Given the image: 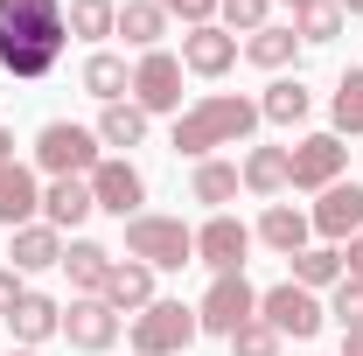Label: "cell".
<instances>
[{
  "label": "cell",
  "instance_id": "1",
  "mask_svg": "<svg viewBox=\"0 0 363 356\" xmlns=\"http://www.w3.org/2000/svg\"><path fill=\"white\" fill-rule=\"evenodd\" d=\"M63 43H70L63 0H0V70L7 77L43 84L63 63Z\"/></svg>",
  "mask_w": 363,
  "mask_h": 356
},
{
  "label": "cell",
  "instance_id": "2",
  "mask_svg": "<svg viewBox=\"0 0 363 356\" xmlns=\"http://www.w3.org/2000/svg\"><path fill=\"white\" fill-rule=\"evenodd\" d=\"M252 126H259V98L210 91V98H196V105L175 119V154H189V161H210L217 147H238V140H252Z\"/></svg>",
  "mask_w": 363,
  "mask_h": 356
},
{
  "label": "cell",
  "instance_id": "3",
  "mask_svg": "<svg viewBox=\"0 0 363 356\" xmlns=\"http://www.w3.org/2000/svg\"><path fill=\"white\" fill-rule=\"evenodd\" d=\"M126 259H140V266H154V272H182V266H196V230L182 217H126Z\"/></svg>",
  "mask_w": 363,
  "mask_h": 356
},
{
  "label": "cell",
  "instance_id": "4",
  "mask_svg": "<svg viewBox=\"0 0 363 356\" xmlns=\"http://www.w3.org/2000/svg\"><path fill=\"white\" fill-rule=\"evenodd\" d=\"M203 328H196V308H182V301H154V308L133 314V328H126V343L133 356H189Z\"/></svg>",
  "mask_w": 363,
  "mask_h": 356
},
{
  "label": "cell",
  "instance_id": "5",
  "mask_svg": "<svg viewBox=\"0 0 363 356\" xmlns=\"http://www.w3.org/2000/svg\"><path fill=\"white\" fill-rule=\"evenodd\" d=\"M245 321H259V287H252L245 272H217V279H210V294L196 301V328L230 343Z\"/></svg>",
  "mask_w": 363,
  "mask_h": 356
},
{
  "label": "cell",
  "instance_id": "6",
  "mask_svg": "<svg viewBox=\"0 0 363 356\" xmlns=\"http://www.w3.org/2000/svg\"><path fill=\"white\" fill-rule=\"evenodd\" d=\"M259 321H266V328H279V343H286V335H294V343H315L321 321H328V308H321V294L294 287V279H279V287H266V294H259Z\"/></svg>",
  "mask_w": 363,
  "mask_h": 356
},
{
  "label": "cell",
  "instance_id": "7",
  "mask_svg": "<svg viewBox=\"0 0 363 356\" xmlns=\"http://www.w3.org/2000/svg\"><path fill=\"white\" fill-rule=\"evenodd\" d=\"M105 154H98V133L91 126H70V119H49L35 133V168L43 175H91Z\"/></svg>",
  "mask_w": 363,
  "mask_h": 356
},
{
  "label": "cell",
  "instance_id": "8",
  "mask_svg": "<svg viewBox=\"0 0 363 356\" xmlns=\"http://www.w3.org/2000/svg\"><path fill=\"white\" fill-rule=\"evenodd\" d=\"M84 182H91V203H98V210H112L119 223H126V217H140V203H147V175H140L126 154L98 161V168H91Z\"/></svg>",
  "mask_w": 363,
  "mask_h": 356
},
{
  "label": "cell",
  "instance_id": "9",
  "mask_svg": "<svg viewBox=\"0 0 363 356\" xmlns=\"http://www.w3.org/2000/svg\"><path fill=\"white\" fill-rule=\"evenodd\" d=\"M286 168H294V182L286 189H328V182H342V168H350V147L335 133H308L301 147H286Z\"/></svg>",
  "mask_w": 363,
  "mask_h": 356
},
{
  "label": "cell",
  "instance_id": "10",
  "mask_svg": "<svg viewBox=\"0 0 363 356\" xmlns=\"http://www.w3.org/2000/svg\"><path fill=\"white\" fill-rule=\"evenodd\" d=\"M133 105L154 119V112H182V56L168 49H147L133 63Z\"/></svg>",
  "mask_w": 363,
  "mask_h": 356
},
{
  "label": "cell",
  "instance_id": "11",
  "mask_svg": "<svg viewBox=\"0 0 363 356\" xmlns=\"http://www.w3.org/2000/svg\"><path fill=\"white\" fill-rule=\"evenodd\" d=\"M308 223H315V238H328V245H350V238L363 230V189H357L350 175L328 182V189H321V203L308 210Z\"/></svg>",
  "mask_w": 363,
  "mask_h": 356
},
{
  "label": "cell",
  "instance_id": "12",
  "mask_svg": "<svg viewBox=\"0 0 363 356\" xmlns=\"http://www.w3.org/2000/svg\"><path fill=\"white\" fill-rule=\"evenodd\" d=\"M245 252H252V230L230 217V210H217V217L196 230V266H210V272H245Z\"/></svg>",
  "mask_w": 363,
  "mask_h": 356
},
{
  "label": "cell",
  "instance_id": "13",
  "mask_svg": "<svg viewBox=\"0 0 363 356\" xmlns=\"http://www.w3.org/2000/svg\"><path fill=\"white\" fill-rule=\"evenodd\" d=\"M63 335H70V350H84V356H105L112 343H119V314L105 308L98 294H77V301L63 308Z\"/></svg>",
  "mask_w": 363,
  "mask_h": 356
},
{
  "label": "cell",
  "instance_id": "14",
  "mask_svg": "<svg viewBox=\"0 0 363 356\" xmlns=\"http://www.w3.org/2000/svg\"><path fill=\"white\" fill-rule=\"evenodd\" d=\"M230 63H238V35L224 21H203V28L182 35V70L189 77H230Z\"/></svg>",
  "mask_w": 363,
  "mask_h": 356
},
{
  "label": "cell",
  "instance_id": "15",
  "mask_svg": "<svg viewBox=\"0 0 363 356\" xmlns=\"http://www.w3.org/2000/svg\"><path fill=\"white\" fill-rule=\"evenodd\" d=\"M7 259H14V272L63 266V230H56V223H21V230H7Z\"/></svg>",
  "mask_w": 363,
  "mask_h": 356
},
{
  "label": "cell",
  "instance_id": "16",
  "mask_svg": "<svg viewBox=\"0 0 363 356\" xmlns=\"http://www.w3.org/2000/svg\"><path fill=\"white\" fill-rule=\"evenodd\" d=\"M35 210H43L35 168H21V161H0V223H7V230H21V223H35Z\"/></svg>",
  "mask_w": 363,
  "mask_h": 356
},
{
  "label": "cell",
  "instance_id": "17",
  "mask_svg": "<svg viewBox=\"0 0 363 356\" xmlns=\"http://www.w3.org/2000/svg\"><path fill=\"white\" fill-rule=\"evenodd\" d=\"M259 245H272L279 259H294V252H308V238H315V223H308V210H294V203H266V217H259V230H252Z\"/></svg>",
  "mask_w": 363,
  "mask_h": 356
},
{
  "label": "cell",
  "instance_id": "18",
  "mask_svg": "<svg viewBox=\"0 0 363 356\" xmlns=\"http://www.w3.org/2000/svg\"><path fill=\"white\" fill-rule=\"evenodd\" d=\"M98 301H105L112 314H140V308H154V266H140V259H119Z\"/></svg>",
  "mask_w": 363,
  "mask_h": 356
},
{
  "label": "cell",
  "instance_id": "19",
  "mask_svg": "<svg viewBox=\"0 0 363 356\" xmlns=\"http://www.w3.org/2000/svg\"><path fill=\"white\" fill-rule=\"evenodd\" d=\"M91 210H98V203H91V182L84 175H56L43 189V223H56V230H77Z\"/></svg>",
  "mask_w": 363,
  "mask_h": 356
},
{
  "label": "cell",
  "instance_id": "20",
  "mask_svg": "<svg viewBox=\"0 0 363 356\" xmlns=\"http://www.w3.org/2000/svg\"><path fill=\"white\" fill-rule=\"evenodd\" d=\"M7 328H14L21 350H43L49 335H63V308H56L49 294H21V308L7 314Z\"/></svg>",
  "mask_w": 363,
  "mask_h": 356
},
{
  "label": "cell",
  "instance_id": "21",
  "mask_svg": "<svg viewBox=\"0 0 363 356\" xmlns=\"http://www.w3.org/2000/svg\"><path fill=\"white\" fill-rule=\"evenodd\" d=\"M112 266H119V259H112L105 245H91V238H70V245H63V272H70L77 294H105Z\"/></svg>",
  "mask_w": 363,
  "mask_h": 356
},
{
  "label": "cell",
  "instance_id": "22",
  "mask_svg": "<svg viewBox=\"0 0 363 356\" xmlns=\"http://www.w3.org/2000/svg\"><path fill=\"white\" fill-rule=\"evenodd\" d=\"M308 112H315V91L301 77H272L266 98H259V119H272V126H301Z\"/></svg>",
  "mask_w": 363,
  "mask_h": 356
},
{
  "label": "cell",
  "instance_id": "23",
  "mask_svg": "<svg viewBox=\"0 0 363 356\" xmlns=\"http://www.w3.org/2000/svg\"><path fill=\"white\" fill-rule=\"evenodd\" d=\"M84 91L98 105H119L126 91H133V70H126V56H112V49H91L84 56Z\"/></svg>",
  "mask_w": 363,
  "mask_h": 356
},
{
  "label": "cell",
  "instance_id": "24",
  "mask_svg": "<svg viewBox=\"0 0 363 356\" xmlns=\"http://www.w3.org/2000/svg\"><path fill=\"white\" fill-rule=\"evenodd\" d=\"M112 35H126V43L147 56V49H161V35H168V14H161L154 0H126V7H119V28H112Z\"/></svg>",
  "mask_w": 363,
  "mask_h": 356
},
{
  "label": "cell",
  "instance_id": "25",
  "mask_svg": "<svg viewBox=\"0 0 363 356\" xmlns=\"http://www.w3.org/2000/svg\"><path fill=\"white\" fill-rule=\"evenodd\" d=\"M238 175H245V189H252V196H279V189L294 182V168H286V147H252Z\"/></svg>",
  "mask_w": 363,
  "mask_h": 356
},
{
  "label": "cell",
  "instance_id": "26",
  "mask_svg": "<svg viewBox=\"0 0 363 356\" xmlns=\"http://www.w3.org/2000/svg\"><path fill=\"white\" fill-rule=\"evenodd\" d=\"M91 133H98V147H140V140H147V112L119 98V105H105V112H98V126H91Z\"/></svg>",
  "mask_w": 363,
  "mask_h": 356
},
{
  "label": "cell",
  "instance_id": "27",
  "mask_svg": "<svg viewBox=\"0 0 363 356\" xmlns=\"http://www.w3.org/2000/svg\"><path fill=\"white\" fill-rule=\"evenodd\" d=\"M238 189H245V175H238L230 161H196V182H189V196H196V203H210V217L224 210Z\"/></svg>",
  "mask_w": 363,
  "mask_h": 356
},
{
  "label": "cell",
  "instance_id": "28",
  "mask_svg": "<svg viewBox=\"0 0 363 356\" xmlns=\"http://www.w3.org/2000/svg\"><path fill=\"white\" fill-rule=\"evenodd\" d=\"M335 279H342V252H335V245H308V252H294V287L321 294V287H335Z\"/></svg>",
  "mask_w": 363,
  "mask_h": 356
},
{
  "label": "cell",
  "instance_id": "29",
  "mask_svg": "<svg viewBox=\"0 0 363 356\" xmlns=\"http://www.w3.org/2000/svg\"><path fill=\"white\" fill-rule=\"evenodd\" d=\"M294 49H301V35H294V28H279V21H266L259 35H245V56H252L259 70H286V63H294Z\"/></svg>",
  "mask_w": 363,
  "mask_h": 356
},
{
  "label": "cell",
  "instance_id": "30",
  "mask_svg": "<svg viewBox=\"0 0 363 356\" xmlns=\"http://www.w3.org/2000/svg\"><path fill=\"white\" fill-rule=\"evenodd\" d=\"M63 21H70V35L105 43V35L119 28V0H70V7H63Z\"/></svg>",
  "mask_w": 363,
  "mask_h": 356
},
{
  "label": "cell",
  "instance_id": "31",
  "mask_svg": "<svg viewBox=\"0 0 363 356\" xmlns=\"http://www.w3.org/2000/svg\"><path fill=\"white\" fill-rule=\"evenodd\" d=\"M328 133H363V70H342V84H335V98H328Z\"/></svg>",
  "mask_w": 363,
  "mask_h": 356
},
{
  "label": "cell",
  "instance_id": "32",
  "mask_svg": "<svg viewBox=\"0 0 363 356\" xmlns=\"http://www.w3.org/2000/svg\"><path fill=\"white\" fill-rule=\"evenodd\" d=\"M294 35H301V43H335V35H342V7H335V0H301V7H294Z\"/></svg>",
  "mask_w": 363,
  "mask_h": 356
},
{
  "label": "cell",
  "instance_id": "33",
  "mask_svg": "<svg viewBox=\"0 0 363 356\" xmlns=\"http://www.w3.org/2000/svg\"><path fill=\"white\" fill-rule=\"evenodd\" d=\"M266 7L272 0H217V14H224L230 35H259V28H266Z\"/></svg>",
  "mask_w": 363,
  "mask_h": 356
},
{
  "label": "cell",
  "instance_id": "34",
  "mask_svg": "<svg viewBox=\"0 0 363 356\" xmlns=\"http://www.w3.org/2000/svg\"><path fill=\"white\" fill-rule=\"evenodd\" d=\"M286 343H279V328H266V321H245L238 335H230V356H279Z\"/></svg>",
  "mask_w": 363,
  "mask_h": 356
},
{
  "label": "cell",
  "instance_id": "35",
  "mask_svg": "<svg viewBox=\"0 0 363 356\" xmlns=\"http://www.w3.org/2000/svg\"><path fill=\"white\" fill-rule=\"evenodd\" d=\"M328 294H335V301H328V314H335L342 328H363V279H350V272H342Z\"/></svg>",
  "mask_w": 363,
  "mask_h": 356
},
{
  "label": "cell",
  "instance_id": "36",
  "mask_svg": "<svg viewBox=\"0 0 363 356\" xmlns=\"http://www.w3.org/2000/svg\"><path fill=\"white\" fill-rule=\"evenodd\" d=\"M161 14H182L189 28H203V21H217V0H154Z\"/></svg>",
  "mask_w": 363,
  "mask_h": 356
},
{
  "label": "cell",
  "instance_id": "37",
  "mask_svg": "<svg viewBox=\"0 0 363 356\" xmlns=\"http://www.w3.org/2000/svg\"><path fill=\"white\" fill-rule=\"evenodd\" d=\"M21 294H28V287H21V272H14V266H0V321L21 308Z\"/></svg>",
  "mask_w": 363,
  "mask_h": 356
},
{
  "label": "cell",
  "instance_id": "38",
  "mask_svg": "<svg viewBox=\"0 0 363 356\" xmlns=\"http://www.w3.org/2000/svg\"><path fill=\"white\" fill-rule=\"evenodd\" d=\"M342 272H350V279H363V230L350 238V252H342Z\"/></svg>",
  "mask_w": 363,
  "mask_h": 356
},
{
  "label": "cell",
  "instance_id": "39",
  "mask_svg": "<svg viewBox=\"0 0 363 356\" xmlns=\"http://www.w3.org/2000/svg\"><path fill=\"white\" fill-rule=\"evenodd\" d=\"M342 356H363V328H342Z\"/></svg>",
  "mask_w": 363,
  "mask_h": 356
},
{
  "label": "cell",
  "instance_id": "40",
  "mask_svg": "<svg viewBox=\"0 0 363 356\" xmlns=\"http://www.w3.org/2000/svg\"><path fill=\"white\" fill-rule=\"evenodd\" d=\"M0 161H14V133L7 126H0Z\"/></svg>",
  "mask_w": 363,
  "mask_h": 356
},
{
  "label": "cell",
  "instance_id": "41",
  "mask_svg": "<svg viewBox=\"0 0 363 356\" xmlns=\"http://www.w3.org/2000/svg\"><path fill=\"white\" fill-rule=\"evenodd\" d=\"M335 7H342V14H363V0H335Z\"/></svg>",
  "mask_w": 363,
  "mask_h": 356
},
{
  "label": "cell",
  "instance_id": "42",
  "mask_svg": "<svg viewBox=\"0 0 363 356\" xmlns=\"http://www.w3.org/2000/svg\"><path fill=\"white\" fill-rule=\"evenodd\" d=\"M7 356H35V350H7Z\"/></svg>",
  "mask_w": 363,
  "mask_h": 356
},
{
  "label": "cell",
  "instance_id": "43",
  "mask_svg": "<svg viewBox=\"0 0 363 356\" xmlns=\"http://www.w3.org/2000/svg\"><path fill=\"white\" fill-rule=\"evenodd\" d=\"M294 7H301V0H294Z\"/></svg>",
  "mask_w": 363,
  "mask_h": 356
}]
</instances>
